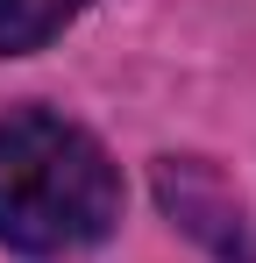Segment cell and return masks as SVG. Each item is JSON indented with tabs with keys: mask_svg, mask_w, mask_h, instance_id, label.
<instances>
[{
	"mask_svg": "<svg viewBox=\"0 0 256 263\" xmlns=\"http://www.w3.org/2000/svg\"><path fill=\"white\" fill-rule=\"evenodd\" d=\"M121 220V171L114 157L50 107L0 114V242L14 256H79L107 242Z\"/></svg>",
	"mask_w": 256,
	"mask_h": 263,
	"instance_id": "obj_1",
	"label": "cell"
},
{
	"mask_svg": "<svg viewBox=\"0 0 256 263\" xmlns=\"http://www.w3.org/2000/svg\"><path fill=\"white\" fill-rule=\"evenodd\" d=\"M85 14V0H0V57H29V50L57 43Z\"/></svg>",
	"mask_w": 256,
	"mask_h": 263,
	"instance_id": "obj_2",
	"label": "cell"
}]
</instances>
